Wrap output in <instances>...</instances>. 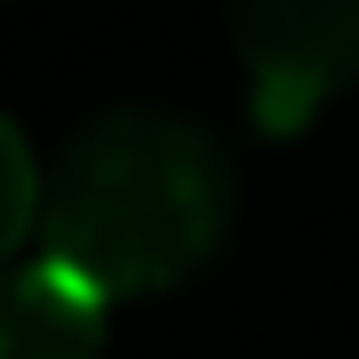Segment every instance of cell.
Returning <instances> with one entry per match:
<instances>
[{
  "instance_id": "3957f363",
  "label": "cell",
  "mask_w": 359,
  "mask_h": 359,
  "mask_svg": "<svg viewBox=\"0 0 359 359\" xmlns=\"http://www.w3.org/2000/svg\"><path fill=\"white\" fill-rule=\"evenodd\" d=\"M104 295L40 248L0 264V359H104Z\"/></svg>"
},
{
  "instance_id": "7a4b0ae2",
  "label": "cell",
  "mask_w": 359,
  "mask_h": 359,
  "mask_svg": "<svg viewBox=\"0 0 359 359\" xmlns=\"http://www.w3.org/2000/svg\"><path fill=\"white\" fill-rule=\"evenodd\" d=\"M248 112L264 136H295L359 88V0H224Z\"/></svg>"
},
{
  "instance_id": "6da1fadb",
  "label": "cell",
  "mask_w": 359,
  "mask_h": 359,
  "mask_svg": "<svg viewBox=\"0 0 359 359\" xmlns=\"http://www.w3.org/2000/svg\"><path fill=\"white\" fill-rule=\"evenodd\" d=\"M231 152L192 112L112 104L65 136L48 168L40 248L72 264L104 304L168 295L224 248L231 231Z\"/></svg>"
},
{
  "instance_id": "277c9868",
  "label": "cell",
  "mask_w": 359,
  "mask_h": 359,
  "mask_svg": "<svg viewBox=\"0 0 359 359\" xmlns=\"http://www.w3.org/2000/svg\"><path fill=\"white\" fill-rule=\"evenodd\" d=\"M40 208H48V176L32 168V144L0 112V264L25 248V231H40Z\"/></svg>"
}]
</instances>
